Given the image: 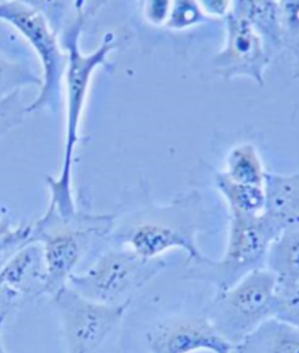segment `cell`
<instances>
[{
    "instance_id": "6da1fadb",
    "label": "cell",
    "mask_w": 299,
    "mask_h": 353,
    "mask_svg": "<svg viewBox=\"0 0 299 353\" xmlns=\"http://www.w3.org/2000/svg\"><path fill=\"white\" fill-rule=\"evenodd\" d=\"M137 205L131 210V221L119 230H112L116 245L131 250L146 260L163 259L171 250H184L188 262L205 256L198 234L206 223L207 211L203 196L189 190L159 205L143 190L136 193Z\"/></svg>"
},
{
    "instance_id": "7a4b0ae2",
    "label": "cell",
    "mask_w": 299,
    "mask_h": 353,
    "mask_svg": "<svg viewBox=\"0 0 299 353\" xmlns=\"http://www.w3.org/2000/svg\"><path fill=\"white\" fill-rule=\"evenodd\" d=\"M85 3L76 6V18L67 27L62 43L67 53L68 62L65 74V101H67V121H65V152L62 161L61 172L56 179L48 178L50 190V208L47 213L56 216L59 220L68 223L77 215L76 205L74 203L72 188L74 151L80 142L81 117L88 97L89 85L95 70L100 67L112 70L109 55L119 46L118 39L114 33L104 35L100 46L92 53L81 50L80 39L85 25L87 10Z\"/></svg>"
},
{
    "instance_id": "3957f363",
    "label": "cell",
    "mask_w": 299,
    "mask_h": 353,
    "mask_svg": "<svg viewBox=\"0 0 299 353\" xmlns=\"http://www.w3.org/2000/svg\"><path fill=\"white\" fill-rule=\"evenodd\" d=\"M229 214L226 250L219 260L203 256L186 263L185 279L206 281L215 287V294L225 292L256 269L265 267L270 243L280 234L265 216Z\"/></svg>"
},
{
    "instance_id": "277c9868",
    "label": "cell",
    "mask_w": 299,
    "mask_h": 353,
    "mask_svg": "<svg viewBox=\"0 0 299 353\" xmlns=\"http://www.w3.org/2000/svg\"><path fill=\"white\" fill-rule=\"evenodd\" d=\"M165 267L164 259L146 260L116 245L101 253L85 272L72 275L67 287L95 303L118 307L131 304Z\"/></svg>"
},
{
    "instance_id": "5b68a950",
    "label": "cell",
    "mask_w": 299,
    "mask_h": 353,
    "mask_svg": "<svg viewBox=\"0 0 299 353\" xmlns=\"http://www.w3.org/2000/svg\"><path fill=\"white\" fill-rule=\"evenodd\" d=\"M276 280L268 269H256L225 292L215 294L205 317L231 345H238L275 316Z\"/></svg>"
},
{
    "instance_id": "8992f818",
    "label": "cell",
    "mask_w": 299,
    "mask_h": 353,
    "mask_svg": "<svg viewBox=\"0 0 299 353\" xmlns=\"http://www.w3.org/2000/svg\"><path fill=\"white\" fill-rule=\"evenodd\" d=\"M0 19L16 27L40 61L43 85L37 99L27 105V112L43 109L55 112L61 102L68 62L67 53L59 43L58 31L35 3L3 0L0 1Z\"/></svg>"
},
{
    "instance_id": "52a82bcc",
    "label": "cell",
    "mask_w": 299,
    "mask_h": 353,
    "mask_svg": "<svg viewBox=\"0 0 299 353\" xmlns=\"http://www.w3.org/2000/svg\"><path fill=\"white\" fill-rule=\"evenodd\" d=\"M50 300L60 319L65 353H97L130 307L95 303L67 285Z\"/></svg>"
},
{
    "instance_id": "ba28073f",
    "label": "cell",
    "mask_w": 299,
    "mask_h": 353,
    "mask_svg": "<svg viewBox=\"0 0 299 353\" xmlns=\"http://www.w3.org/2000/svg\"><path fill=\"white\" fill-rule=\"evenodd\" d=\"M223 21L226 37L223 48L212 60L214 73L223 81L247 77L263 87L265 72L273 59L265 40L248 20L233 10Z\"/></svg>"
},
{
    "instance_id": "9c48e42d",
    "label": "cell",
    "mask_w": 299,
    "mask_h": 353,
    "mask_svg": "<svg viewBox=\"0 0 299 353\" xmlns=\"http://www.w3.org/2000/svg\"><path fill=\"white\" fill-rule=\"evenodd\" d=\"M146 344L150 353H231L234 349L205 316L158 323L146 334Z\"/></svg>"
},
{
    "instance_id": "30bf717a",
    "label": "cell",
    "mask_w": 299,
    "mask_h": 353,
    "mask_svg": "<svg viewBox=\"0 0 299 353\" xmlns=\"http://www.w3.org/2000/svg\"><path fill=\"white\" fill-rule=\"evenodd\" d=\"M47 268L41 242L33 241L0 267V288L23 303L46 296Z\"/></svg>"
},
{
    "instance_id": "8fae6325",
    "label": "cell",
    "mask_w": 299,
    "mask_h": 353,
    "mask_svg": "<svg viewBox=\"0 0 299 353\" xmlns=\"http://www.w3.org/2000/svg\"><path fill=\"white\" fill-rule=\"evenodd\" d=\"M265 215L278 232L299 230V169L290 174L267 172Z\"/></svg>"
},
{
    "instance_id": "7c38bea8",
    "label": "cell",
    "mask_w": 299,
    "mask_h": 353,
    "mask_svg": "<svg viewBox=\"0 0 299 353\" xmlns=\"http://www.w3.org/2000/svg\"><path fill=\"white\" fill-rule=\"evenodd\" d=\"M265 268L275 277L277 290L299 288V230H283L274 239Z\"/></svg>"
},
{
    "instance_id": "4fadbf2b",
    "label": "cell",
    "mask_w": 299,
    "mask_h": 353,
    "mask_svg": "<svg viewBox=\"0 0 299 353\" xmlns=\"http://www.w3.org/2000/svg\"><path fill=\"white\" fill-rule=\"evenodd\" d=\"M231 353H299V329L280 319H268Z\"/></svg>"
},
{
    "instance_id": "5bb4252c",
    "label": "cell",
    "mask_w": 299,
    "mask_h": 353,
    "mask_svg": "<svg viewBox=\"0 0 299 353\" xmlns=\"http://www.w3.org/2000/svg\"><path fill=\"white\" fill-rule=\"evenodd\" d=\"M233 11L248 20L255 31L265 40L271 55L284 50L280 30L278 1L240 0L233 1Z\"/></svg>"
},
{
    "instance_id": "9a60e30c",
    "label": "cell",
    "mask_w": 299,
    "mask_h": 353,
    "mask_svg": "<svg viewBox=\"0 0 299 353\" xmlns=\"http://www.w3.org/2000/svg\"><path fill=\"white\" fill-rule=\"evenodd\" d=\"M223 172L236 184L265 188L268 171L256 146L251 143H242L230 149Z\"/></svg>"
},
{
    "instance_id": "2e32d148",
    "label": "cell",
    "mask_w": 299,
    "mask_h": 353,
    "mask_svg": "<svg viewBox=\"0 0 299 353\" xmlns=\"http://www.w3.org/2000/svg\"><path fill=\"white\" fill-rule=\"evenodd\" d=\"M215 188L226 201L228 213L260 215L265 212V188L236 184L227 178L226 174H214Z\"/></svg>"
},
{
    "instance_id": "e0dca14e",
    "label": "cell",
    "mask_w": 299,
    "mask_h": 353,
    "mask_svg": "<svg viewBox=\"0 0 299 353\" xmlns=\"http://www.w3.org/2000/svg\"><path fill=\"white\" fill-rule=\"evenodd\" d=\"M43 77L33 63L0 55V101L27 87H41Z\"/></svg>"
},
{
    "instance_id": "ac0fdd59",
    "label": "cell",
    "mask_w": 299,
    "mask_h": 353,
    "mask_svg": "<svg viewBox=\"0 0 299 353\" xmlns=\"http://www.w3.org/2000/svg\"><path fill=\"white\" fill-rule=\"evenodd\" d=\"M208 21L200 8L199 1L179 0L172 1L165 28L171 31H186Z\"/></svg>"
},
{
    "instance_id": "d6986e66",
    "label": "cell",
    "mask_w": 299,
    "mask_h": 353,
    "mask_svg": "<svg viewBox=\"0 0 299 353\" xmlns=\"http://www.w3.org/2000/svg\"><path fill=\"white\" fill-rule=\"evenodd\" d=\"M0 55L6 58L33 63L35 54L26 39L11 23L0 19Z\"/></svg>"
},
{
    "instance_id": "ffe728a7",
    "label": "cell",
    "mask_w": 299,
    "mask_h": 353,
    "mask_svg": "<svg viewBox=\"0 0 299 353\" xmlns=\"http://www.w3.org/2000/svg\"><path fill=\"white\" fill-rule=\"evenodd\" d=\"M278 13L284 50L293 54L299 50V0L278 1Z\"/></svg>"
},
{
    "instance_id": "44dd1931",
    "label": "cell",
    "mask_w": 299,
    "mask_h": 353,
    "mask_svg": "<svg viewBox=\"0 0 299 353\" xmlns=\"http://www.w3.org/2000/svg\"><path fill=\"white\" fill-rule=\"evenodd\" d=\"M33 241H35L33 223H23L20 226L13 227L6 233L0 234V267L13 254Z\"/></svg>"
},
{
    "instance_id": "7402d4cb",
    "label": "cell",
    "mask_w": 299,
    "mask_h": 353,
    "mask_svg": "<svg viewBox=\"0 0 299 353\" xmlns=\"http://www.w3.org/2000/svg\"><path fill=\"white\" fill-rule=\"evenodd\" d=\"M27 105L21 92L0 101V139L23 123Z\"/></svg>"
},
{
    "instance_id": "603a6c76",
    "label": "cell",
    "mask_w": 299,
    "mask_h": 353,
    "mask_svg": "<svg viewBox=\"0 0 299 353\" xmlns=\"http://www.w3.org/2000/svg\"><path fill=\"white\" fill-rule=\"evenodd\" d=\"M299 329V288L278 292L276 289L275 316Z\"/></svg>"
},
{
    "instance_id": "cb8c5ba5",
    "label": "cell",
    "mask_w": 299,
    "mask_h": 353,
    "mask_svg": "<svg viewBox=\"0 0 299 353\" xmlns=\"http://www.w3.org/2000/svg\"><path fill=\"white\" fill-rule=\"evenodd\" d=\"M172 1L154 0V1H144L143 3V17L144 19L156 27H165L169 18Z\"/></svg>"
},
{
    "instance_id": "d4e9b609",
    "label": "cell",
    "mask_w": 299,
    "mask_h": 353,
    "mask_svg": "<svg viewBox=\"0 0 299 353\" xmlns=\"http://www.w3.org/2000/svg\"><path fill=\"white\" fill-rule=\"evenodd\" d=\"M199 5L203 14L211 21L226 19L233 10V1L228 0H203Z\"/></svg>"
},
{
    "instance_id": "484cf974",
    "label": "cell",
    "mask_w": 299,
    "mask_h": 353,
    "mask_svg": "<svg viewBox=\"0 0 299 353\" xmlns=\"http://www.w3.org/2000/svg\"><path fill=\"white\" fill-rule=\"evenodd\" d=\"M20 304L21 302L16 296L12 295L11 292H6L5 289L0 288V331L8 316L11 315Z\"/></svg>"
},
{
    "instance_id": "4316f807",
    "label": "cell",
    "mask_w": 299,
    "mask_h": 353,
    "mask_svg": "<svg viewBox=\"0 0 299 353\" xmlns=\"http://www.w3.org/2000/svg\"><path fill=\"white\" fill-rule=\"evenodd\" d=\"M12 228H13V226H12L11 223H10V220L5 219V218H0V234L6 233V232L12 230Z\"/></svg>"
},
{
    "instance_id": "83f0119b",
    "label": "cell",
    "mask_w": 299,
    "mask_h": 353,
    "mask_svg": "<svg viewBox=\"0 0 299 353\" xmlns=\"http://www.w3.org/2000/svg\"><path fill=\"white\" fill-rule=\"evenodd\" d=\"M295 57V70H293V77L296 80H299V50H296L293 53Z\"/></svg>"
},
{
    "instance_id": "f1b7e54d",
    "label": "cell",
    "mask_w": 299,
    "mask_h": 353,
    "mask_svg": "<svg viewBox=\"0 0 299 353\" xmlns=\"http://www.w3.org/2000/svg\"><path fill=\"white\" fill-rule=\"evenodd\" d=\"M0 353H8V350L5 347L3 337H1V331H0Z\"/></svg>"
}]
</instances>
